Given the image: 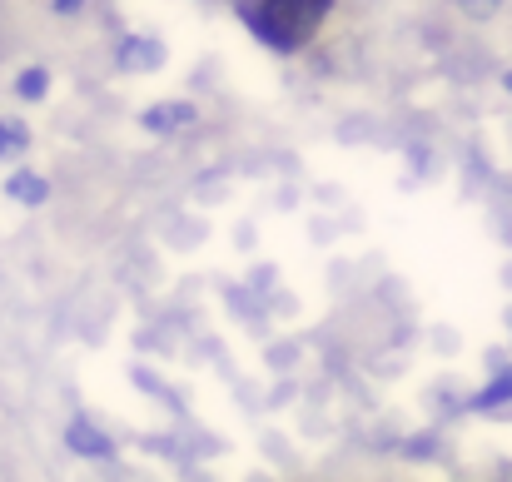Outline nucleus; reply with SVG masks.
<instances>
[{"label": "nucleus", "mask_w": 512, "mask_h": 482, "mask_svg": "<svg viewBox=\"0 0 512 482\" xmlns=\"http://www.w3.org/2000/svg\"><path fill=\"white\" fill-rule=\"evenodd\" d=\"M329 10H334V0H244L239 5L244 25L279 55L309 45L319 35V25L329 20Z\"/></svg>", "instance_id": "f257e3e1"}, {"label": "nucleus", "mask_w": 512, "mask_h": 482, "mask_svg": "<svg viewBox=\"0 0 512 482\" xmlns=\"http://www.w3.org/2000/svg\"><path fill=\"white\" fill-rule=\"evenodd\" d=\"M140 125H145L150 135H174V130L194 125V105H184V100H165V105H150V110L140 115Z\"/></svg>", "instance_id": "f03ea898"}, {"label": "nucleus", "mask_w": 512, "mask_h": 482, "mask_svg": "<svg viewBox=\"0 0 512 482\" xmlns=\"http://www.w3.org/2000/svg\"><path fill=\"white\" fill-rule=\"evenodd\" d=\"M165 65V45L150 35H130L120 45V70H160Z\"/></svg>", "instance_id": "7ed1b4c3"}, {"label": "nucleus", "mask_w": 512, "mask_h": 482, "mask_svg": "<svg viewBox=\"0 0 512 482\" xmlns=\"http://www.w3.org/2000/svg\"><path fill=\"white\" fill-rule=\"evenodd\" d=\"M65 443H70L80 458H110V453H115V448H110V438H105L100 428H90L85 418H75V423L65 428Z\"/></svg>", "instance_id": "20e7f679"}, {"label": "nucleus", "mask_w": 512, "mask_h": 482, "mask_svg": "<svg viewBox=\"0 0 512 482\" xmlns=\"http://www.w3.org/2000/svg\"><path fill=\"white\" fill-rule=\"evenodd\" d=\"M5 194L20 199V204H45L50 184H45L40 174H10V179H5Z\"/></svg>", "instance_id": "39448f33"}, {"label": "nucleus", "mask_w": 512, "mask_h": 482, "mask_svg": "<svg viewBox=\"0 0 512 482\" xmlns=\"http://www.w3.org/2000/svg\"><path fill=\"white\" fill-rule=\"evenodd\" d=\"M503 403H512V368H508V373H498V378H493V383H488V388L473 398V408H478V413H488V408H503Z\"/></svg>", "instance_id": "423d86ee"}, {"label": "nucleus", "mask_w": 512, "mask_h": 482, "mask_svg": "<svg viewBox=\"0 0 512 482\" xmlns=\"http://www.w3.org/2000/svg\"><path fill=\"white\" fill-rule=\"evenodd\" d=\"M45 90H50V75H45L40 65L20 70V80H15V95H20V100H45Z\"/></svg>", "instance_id": "0eeeda50"}, {"label": "nucleus", "mask_w": 512, "mask_h": 482, "mask_svg": "<svg viewBox=\"0 0 512 482\" xmlns=\"http://www.w3.org/2000/svg\"><path fill=\"white\" fill-rule=\"evenodd\" d=\"M25 145H30V130H25L20 120H0V160L20 155Z\"/></svg>", "instance_id": "6e6552de"}, {"label": "nucleus", "mask_w": 512, "mask_h": 482, "mask_svg": "<svg viewBox=\"0 0 512 482\" xmlns=\"http://www.w3.org/2000/svg\"><path fill=\"white\" fill-rule=\"evenodd\" d=\"M468 15H478V20H488V15H498L503 10V0H458Z\"/></svg>", "instance_id": "1a4fd4ad"}, {"label": "nucleus", "mask_w": 512, "mask_h": 482, "mask_svg": "<svg viewBox=\"0 0 512 482\" xmlns=\"http://www.w3.org/2000/svg\"><path fill=\"white\" fill-rule=\"evenodd\" d=\"M80 5H85V0H55V10H60V15H75Z\"/></svg>", "instance_id": "9d476101"}, {"label": "nucleus", "mask_w": 512, "mask_h": 482, "mask_svg": "<svg viewBox=\"0 0 512 482\" xmlns=\"http://www.w3.org/2000/svg\"><path fill=\"white\" fill-rule=\"evenodd\" d=\"M508 90H512V75H508Z\"/></svg>", "instance_id": "9b49d317"}]
</instances>
